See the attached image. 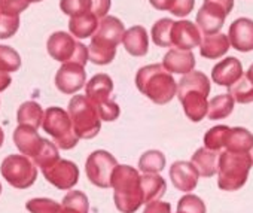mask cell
<instances>
[{
	"instance_id": "obj_40",
	"label": "cell",
	"mask_w": 253,
	"mask_h": 213,
	"mask_svg": "<svg viewBox=\"0 0 253 213\" xmlns=\"http://www.w3.org/2000/svg\"><path fill=\"white\" fill-rule=\"evenodd\" d=\"M27 0H0V14L8 17H18L29 8Z\"/></svg>"
},
{
	"instance_id": "obj_3",
	"label": "cell",
	"mask_w": 253,
	"mask_h": 213,
	"mask_svg": "<svg viewBox=\"0 0 253 213\" xmlns=\"http://www.w3.org/2000/svg\"><path fill=\"white\" fill-rule=\"evenodd\" d=\"M137 89L155 104H167L177 95V82L163 64H148L136 75Z\"/></svg>"
},
{
	"instance_id": "obj_12",
	"label": "cell",
	"mask_w": 253,
	"mask_h": 213,
	"mask_svg": "<svg viewBox=\"0 0 253 213\" xmlns=\"http://www.w3.org/2000/svg\"><path fill=\"white\" fill-rule=\"evenodd\" d=\"M86 72L78 63H64L55 75V86L63 94H76L85 86Z\"/></svg>"
},
{
	"instance_id": "obj_35",
	"label": "cell",
	"mask_w": 253,
	"mask_h": 213,
	"mask_svg": "<svg viewBox=\"0 0 253 213\" xmlns=\"http://www.w3.org/2000/svg\"><path fill=\"white\" fill-rule=\"evenodd\" d=\"M21 67L20 54L8 45H0V72L11 73Z\"/></svg>"
},
{
	"instance_id": "obj_2",
	"label": "cell",
	"mask_w": 253,
	"mask_h": 213,
	"mask_svg": "<svg viewBox=\"0 0 253 213\" xmlns=\"http://www.w3.org/2000/svg\"><path fill=\"white\" fill-rule=\"evenodd\" d=\"M139 171L126 164H118L112 176L113 201L121 213L137 212L143 201V191Z\"/></svg>"
},
{
	"instance_id": "obj_45",
	"label": "cell",
	"mask_w": 253,
	"mask_h": 213,
	"mask_svg": "<svg viewBox=\"0 0 253 213\" xmlns=\"http://www.w3.org/2000/svg\"><path fill=\"white\" fill-rule=\"evenodd\" d=\"M143 213H171V204L157 200V201L148 203Z\"/></svg>"
},
{
	"instance_id": "obj_21",
	"label": "cell",
	"mask_w": 253,
	"mask_h": 213,
	"mask_svg": "<svg viewBox=\"0 0 253 213\" xmlns=\"http://www.w3.org/2000/svg\"><path fill=\"white\" fill-rule=\"evenodd\" d=\"M125 27H124V23H121L119 18L116 17H104L101 18L100 21V26H98V30L95 32L94 38L100 39V41H104L113 46H118L121 43V41L124 39V35H125Z\"/></svg>"
},
{
	"instance_id": "obj_36",
	"label": "cell",
	"mask_w": 253,
	"mask_h": 213,
	"mask_svg": "<svg viewBox=\"0 0 253 213\" xmlns=\"http://www.w3.org/2000/svg\"><path fill=\"white\" fill-rule=\"evenodd\" d=\"M30 213H60L61 204L51 198H32L26 203Z\"/></svg>"
},
{
	"instance_id": "obj_11",
	"label": "cell",
	"mask_w": 253,
	"mask_h": 213,
	"mask_svg": "<svg viewBox=\"0 0 253 213\" xmlns=\"http://www.w3.org/2000/svg\"><path fill=\"white\" fill-rule=\"evenodd\" d=\"M45 179L54 185L57 189H72L79 180V169L73 161L69 160H57L51 166L42 169Z\"/></svg>"
},
{
	"instance_id": "obj_6",
	"label": "cell",
	"mask_w": 253,
	"mask_h": 213,
	"mask_svg": "<svg viewBox=\"0 0 253 213\" xmlns=\"http://www.w3.org/2000/svg\"><path fill=\"white\" fill-rule=\"evenodd\" d=\"M42 127L43 131L54 139V143L58 146V149H73L79 142L69 112L61 108H57V106H52V108H48L45 111Z\"/></svg>"
},
{
	"instance_id": "obj_54",
	"label": "cell",
	"mask_w": 253,
	"mask_h": 213,
	"mask_svg": "<svg viewBox=\"0 0 253 213\" xmlns=\"http://www.w3.org/2000/svg\"><path fill=\"white\" fill-rule=\"evenodd\" d=\"M177 213H180V212H177Z\"/></svg>"
},
{
	"instance_id": "obj_29",
	"label": "cell",
	"mask_w": 253,
	"mask_h": 213,
	"mask_svg": "<svg viewBox=\"0 0 253 213\" xmlns=\"http://www.w3.org/2000/svg\"><path fill=\"white\" fill-rule=\"evenodd\" d=\"M234 103H235V100L228 92L216 95L214 98H211L209 101V112H207L209 120L216 121V120L228 118L234 111Z\"/></svg>"
},
{
	"instance_id": "obj_20",
	"label": "cell",
	"mask_w": 253,
	"mask_h": 213,
	"mask_svg": "<svg viewBox=\"0 0 253 213\" xmlns=\"http://www.w3.org/2000/svg\"><path fill=\"white\" fill-rule=\"evenodd\" d=\"M122 43L126 52L131 54L133 57H145L149 49V39L145 27L134 26L128 29L124 35Z\"/></svg>"
},
{
	"instance_id": "obj_24",
	"label": "cell",
	"mask_w": 253,
	"mask_h": 213,
	"mask_svg": "<svg viewBox=\"0 0 253 213\" xmlns=\"http://www.w3.org/2000/svg\"><path fill=\"white\" fill-rule=\"evenodd\" d=\"M100 21L92 12H86L78 17H72L69 21V30L73 35V38L78 39H86L89 36H94L98 30Z\"/></svg>"
},
{
	"instance_id": "obj_50",
	"label": "cell",
	"mask_w": 253,
	"mask_h": 213,
	"mask_svg": "<svg viewBox=\"0 0 253 213\" xmlns=\"http://www.w3.org/2000/svg\"><path fill=\"white\" fill-rule=\"evenodd\" d=\"M29 3H38V2H42V0H27Z\"/></svg>"
},
{
	"instance_id": "obj_42",
	"label": "cell",
	"mask_w": 253,
	"mask_h": 213,
	"mask_svg": "<svg viewBox=\"0 0 253 213\" xmlns=\"http://www.w3.org/2000/svg\"><path fill=\"white\" fill-rule=\"evenodd\" d=\"M98 114H100V118L101 121H115L119 114H121V109H119V106L113 101V100H109L100 106H95Z\"/></svg>"
},
{
	"instance_id": "obj_32",
	"label": "cell",
	"mask_w": 253,
	"mask_h": 213,
	"mask_svg": "<svg viewBox=\"0 0 253 213\" xmlns=\"http://www.w3.org/2000/svg\"><path fill=\"white\" fill-rule=\"evenodd\" d=\"M173 20L169 18H161L160 21H157L152 27V41L157 46L161 48H169L173 46L171 43V30H173Z\"/></svg>"
},
{
	"instance_id": "obj_30",
	"label": "cell",
	"mask_w": 253,
	"mask_h": 213,
	"mask_svg": "<svg viewBox=\"0 0 253 213\" xmlns=\"http://www.w3.org/2000/svg\"><path fill=\"white\" fill-rule=\"evenodd\" d=\"M89 201L82 191H69L61 203L60 213H88Z\"/></svg>"
},
{
	"instance_id": "obj_1",
	"label": "cell",
	"mask_w": 253,
	"mask_h": 213,
	"mask_svg": "<svg viewBox=\"0 0 253 213\" xmlns=\"http://www.w3.org/2000/svg\"><path fill=\"white\" fill-rule=\"evenodd\" d=\"M210 94V81L201 72L185 75L177 84V97L183 106L185 115L192 123H200L209 112L207 97Z\"/></svg>"
},
{
	"instance_id": "obj_19",
	"label": "cell",
	"mask_w": 253,
	"mask_h": 213,
	"mask_svg": "<svg viewBox=\"0 0 253 213\" xmlns=\"http://www.w3.org/2000/svg\"><path fill=\"white\" fill-rule=\"evenodd\" d=\"M163 66L170 73H179V75H188L194 72L195 67V57L191 51L183 49H170L163 60Z\"/></svg>"
},
{
	"instance_id": "obj_43",
	"label": "cell",
	"mask_w": 253,
	"mask_h": 213,
	"mask_svg": "<svg viewBox=\"0 0 253 213\" xmlns=\"http://www.w3.org/2000/svg\"><path fill=\"white\" fill-rule=\"evenodd\" d=\"M194 5H195V0H176L170 12L174 17H186L194 9Z\"/></svg>"
},
{
	"instance_id": "obj_47",
	"label": "cell",
	"mask_w": 253,
	"mask_h": 213,
	"mask_svg": "<svg viewBox=\"0 0 253 213\" xmlns=\"http://www.w3.org/2000/svg\"><path fill=\"white\" fill-rule=\"evenodd\" d=\"M11 82H12V78H11L8 73L0 72V92L5 91V89L11 85Z\"/></svg>"
},
{
	"instance_id": "obj_27",
	"label": "cell",
	"mask_w": 253,
	"mask_h": 213,
	"mask_svg": "<svg viewBox=\"0 0 253 213\" xmlns=\"http://www.w3.org/2000/svg\"><path fill=\"white\" fill-rule=\"evenodd\" d=\"M253 148V134L243 128V127H234L229 128L225 151L231 152H250Z\"/></svg>"
},
{
	"instance_id": "obj_39",
	"label": "cell",
	"mask_w": 253,
	"mask_h": 213,
	"mask_svg": "<svg viewBox=\"0 0 253 213\" xmlns=\"http://www.w3.org/2000/svg\"><path fill=\"white\" fill-rule=\"evenodd\" d=\"M57 160H60L58 146H57L54 142L46 140L43 151L39 154V157H38V158H35V160H33V163H35L36 166H39V167H41V170H42V169H45V167L51 166L52 163H55Z\"/></svg>"
},
{
	"instance_id": "obj_41",
	"label": "cell",
	"mask_w": 253,
	"mask_h": 213,
	"mask_svg": "<svg viewBox=\"0 0 253 213\" xmlns=\"http://www.w3.org/2000/svg\"><path fill=\"white\" fill-rule=\"evenodd\" d=\"M20 29V17H8L2 15L0 20V39L12 38Z\"/></svg>"
},
{
	"instance_id": "obj_23",
	"label": "cell",
	"mask_w": 253,
	"mask_h": 213,
	"mask_svg": "<svg viewBox=\"0 0 253 213\" xmlns=\"http://www.w3.org/2000/svg\"><path fill=\"white\" fill-rule=\"evenodd\" d=\"M219 155L220 152L210 151L207 148H200L195 151V154L191 158V163L198 170L200 176L203 177H211L217 173V164H219Z\"/></svg>"
},
{
	"instance_id": "obj_9",
	"label": "cell",
	"mask_w": 253,
	"mask_h": 213,
	"mask_svg": "<svg viewBox=\"0 0 253 213\" xmlns=\"http://www.w3.org/2000/svg\"><path fill=\"white\" fill-rule=\"evenodd\" d=\"M234 8V0H204L197 14V26L206 35H216L223 27L225 18Z\"/></svg>"
},
{
	"instance_id": "obj_48",
	"label": "cell",
	"mask_w": 253,
	"mask_h": 213,
	"mask_svg": "<svg viewBox=\"0 0 253 213\" xmlns=\"http://www.w3.org/2000/svg\"><path fill=\"white\" fill-rule=\"evenodd\" d=\"M246 78L253 84V63L250 64V67H249V70L246 72Z\"/></svg>"
},
{
	"instance_id": "obj_25",
	"label": "cell",
	"mask_w": 253,
	"mask_h": 213,
	"mask_svg": "<svg viewBox=\"0 0 253 213\" xmlns=\"http://www.w3.org/2000/svg\"><path fill=\"white\" fill-rule=\"evenodd\" d=\"M43 117H45V112L42 109V106L36 101H26L17 111L18 126H27V127H33L36 130L39 127H42Z\"/></svg>"
},
{
	"instance_id": "obj_53",
	"label": "cell",
	"mask_w": 253,
	"mask_h": 213,
	"mask_svg": "<svg viewBox=\"0 0 253 213\" xmlns=\"http://www.w3.org/2000/svg\"><path fill=\"white\" fill-rule=\"evenodd\" d=\"M0 20H2V14H0Z\"/></svg>"
},
{
	"instance_id": "obj_18",
	"label": "cell",
	"mask_w": 253,
	"mask_h": 213,
	"mask_svg": "<svg viewBox=\"0 0 253 213\" xmlns=\"http://www.w3.org/2000/svg\"><path fill=\"white\" fill-rule=\"evenodd\" d=\"M112 91H113V81L106 73L94 75L85 85V94L94 103V106H100L109 101Z\"/></svg>"
},
{
	"instance_id": "obj_33",
	"label": "cell",
	"mask_w": 253,
	"mask_h": 213,
	"mask_svg": "<svg viewBox=\"0 0 253 213\" xmlns=\"http://www.w3.org/2000/svg\"><path fill=\"white\" fill-rule=\"evenodd\" d=\"M229 133V127L226 126H216L211 127L206 134H204V148L216 152H222L226 145V137Z\"/></svg>"
},
{
	"instance_id": "obj_5",
	"label": "cell",
	"mask_w": 253,
	"mask_h": 213,
	"mask_svg": "<svg viewBox=\"0 0 253 213\" xmlns=\"http://www.w3.org/2000/svg\"><path fill=\"white\" fill-rule=\"evenodd\" d=\"M75 133L79 139H92L101 130V118L94 103L86 95H73L67 109Z\"/></svg>"
},
{
	"instance_id": "obj_22",
	"label": "cell",
	"mask_w": 253,
	"mask_h": 213,
	"mask_svg": "<svg viewBox=\"0 0 253 213\" xmlns=\"http://www.w3.org/2000/svg\"><path fill=\"white\" fill-rule=\"evenodd\" d=\"M229 48H231L229 38L223 33H216V35L206 36L203 39L200 45V54L207 60H216L223 57L229 51Z\"/></svg>"
},
{
	"instance_id": "obj_13",
	"label": "cell",
	"mask_w": 253,
	"mask_h": 213,
	"mask_svg": "<svg viewBox=\"0 0 253 213\" xmlns=\"http://www.w3.org/2000/svg\"><path fill=\"white\" fill-rule=\"evenodd\" d=\"M14 143L23 155L35 160L43 151L46 139L41 137L38 130L33 127L18 126L14 131Z\"/></svg>"
},
{
	"instance_id": "obj_34",
	"label": "cell",
	"mask_w": 253,
	"mask_h": 213,
	"mask_svg": "<svg viewBox=\"0 0 253 213\" xmlns=\"http://www.w3.org/2000/svg\"><path fill=\"white\" fill-rule=\"evenodd\" d=\"M228 94H231V97L241 104H247L253 101V84L243 76L238 82H235L232 86L228 88Z\"/></svg>"
},
{
	"instance_id": "obj_49",
	"label": "cell",
	"mask_w": 253,
	"mask_h": 213,
	"mask_svg": "<svg viewBox=\"0 0 253 213\" xmlns=\"http://www.w3.org/2000/svg\"><path fill=\"white\" fill-rule=\"evenodd\" d=\"M3 142H5V133H3L2 127H0V148H2Z\"/></svg>"
},
{
	"instance_id": "obj_38",
	"label": "cell",
	"mask_w": 253,
	"mask_h": 213,
	"mask_svg": "<svg viewBox=\"0 0 253 213\" xmlns=\"http://www.w3.org/2000/svg\"><path fill=\"white\" fill-rule=\"evenodd\" d=\"M206 210L204 201L194 194L183 195L177 203V212L180 213H206Z\"/></svg>"
},
{
	"instance_id": "obj_17",
	"label": "cell",
	"mask_w": 253,
	"mask_h": 213,
	"mask_svg": "<svg viewBox=\"0 0 253 213\" xmlns=\"http://www.w3.org/2000/svg\"><path fill=\"white\" fill-rule=\"evenodd\" d=\"M243 78V64L235 57H228L219 61L211 69V79L220 86H232Z\"/></svg>"
},
{
	"instance_id": "obj_52",
	"label": "cell",
	"mask_w": 253,
	"mask_h": 213,
	"mask_svg": "<svg viewBox=\"0 0 253 213\" xmlns=\"http://www.w3.org/2000/svg\"><path fill=\"white\" fill-rule=\"evenodd\" d=\"M0 194H2V183H0Z\"/></svg>"
},
{
	"instance_id": "obj_37",
	"label": "cell",
	"mask_w": 253,
	"mask_h": 213,
	"mask_svg": "<svg viewBox=\"0 0 253 213\" xmlns=\"http://www.w3.org/2000/svg\"><path fill=\"white\" fill-rule=\"evenodd\" d=\"M60 8L70 18L86 14V12H92L91 0H60Z\"/></svg>"
},
{
	"instance_id": "obj_46",
	"label": "cell",
	"mask_w": 253,
	"mask_h": 213,
	"mask_svg": "<svg viewBox=\"0 0 253 213\" xmlns=\"http://www.w3.org/2000/svg\"><path fill=\"white\" fill-rule=\"evenodd\" d=\"M149 2L158 11H170L176 0H149Z\"/></svg>"
},
{
	"instance_id": "obj_26",
	"label": "cell",
	"mask_w": 253,
	"mask_h": 213,
	"mask_svg": "<svg viewBox=\"0 0 253 213\" xmlns=\"http://www.w3.org/2000/svg\"><path fill=\"white\" fill-rule=\"evenodd\" d=\"M140 182H142V191H143V201L146 204L160 200L166 194L167 183L164 177H161L160 174L143 173V176L140 177Z\"/></svg>"
},
{
	"instance_id": "obj_16",
	"label": "cell",
	"mask_w": 253,
	"mask_h": 213,
	"mask_svg": "<svg viewBox=\"0 0 253 213\" xmlns=\"http://www.w3.org/2000/svg\"><path fill=\"white\" fill-rule=\"evenodd\" d=\"M228 38L231 46L240 52L253 51V21L250 18H238L229 26Z\"/></svg>"
},
{
	"instance_id": "obj_44",
	"label": "cell",
	"mask_w": 253,
	"mask_h": 213,
	"mask_svg": "<svg viewBox=\"0 0 253 213\" xmlns=\"http://www.w3.org/2000/svg\"><path fill=\"white\" fill-rule=\"evenodd\" d=\"M110 9V0H91V11L97 18L107 17Z\"/></svg>"
},
{
	"instance_id": "obj_8",
	"label": "cell",
	"mask_w": 253,
	"mask_h": 213,
	"mask_svg": "<svg viewBox=\"0 0 253 213\" xmlns=\"http://www.w3.org/2000/svg\"><path fill=\"white\" fill-rule=\"evenodd\" d=\"M0 173L11 186L17 189H27L38 179L36 164L29 157L18 154L8 155L2 161Z\"/></svg>"
},
{
	"instance_id": "obj_7",
	"label": "cell",
	"mask_w": 253,
	"mask_h": 213,
	"mask_svg": "<svg viewBox=\"0 0 253 213\" xmlns=\"http://www.w3.org/2000/svg\"><path fill=\"white\" fill-rule=\"evenodd\" d=\"M48 54L60 63H78L85 67V64L89 60L88 48L76 42L75 38L66 32H55L49 36L46 42Z\"/></svg>"
},
{
	"instance_id": "obj_28",
	"label": "cell",
	"mask_w": 253,
	"mask_h": 213,
	"mask_svg": "<svg viewBox=\"0 0 253 213\" xmlns=\"http://www.w3.org/2000/svg\"><path fill=\"white\" fill-rule=\"evenodd\" d=\"M88 52H89L91 63H94L97 66H106L113 61V58L116 55V46L92 36L91 43L88 46Z\"/></svg>"
},
{
	"instance_id": "obj_4",
	"label": "cell",
	"mask_w": 253,
	"mask_h": 213,
	"mask_svg": "<svg viewBox=\"0 0 253 213\" xmlns=\"http://www.w3.org/2000/svg\"><path fill=\"white\" fill-rule=\"evenodd\" d=\"M253 160L249 152L222 151L217 164V186L222 191H237L247 182Z\"/></svg>"
},
{
	"instance_id": "obj_51",
	"label": "cell",
	"mask_w": 253,
	"mask_h": 213,
	"mask_svg": "<svg viewBox=\"0 0 253 213\" xmlns=\"http://www.w3.org/2000/svg\"><path fill=\"white\" fill-rule=\"evenodd\" d=\"M249 154H250V157H252V160H253V148L250 149V152H249Z\"/></svg>"
},
{
	"instance_id": "obj_14",
	"label": "cell",
	"mask_w": 253,
	"mask_h": 213,
	"mask_svg": "<svg viewBox=\"0 0 253 213\" xmlns=\"http://www.w3.org/2000/svg\"><path fill=\"white\" fill-rule=\"evenodd\" d=\"M203 42L200 29L192 21H174L171 30V43L177 49L191 51L195 46H200Z\"/></svg>"
},
{
	"instance_id": "obj_10",
	"label": "cell",
	"mask_w": 253,
	"mask_h": 213,
	"mask_svg": "<svg viewBox=\"0 0 253 213\" xmlns=\"http://www.w3.org/2000/svg\"><path fill=\"white\" fill-rule=\"evenodd\" d=\"M116 167H118L116 158L110 152L98 149L89 154V157L86 158L85 173L92 185L106 189V188H112V176Z\"/></svg>"
},
{
	"instance_id": "obj_31",
	"label": "cell",
	"mask_w": 253,
	"mask_h": 213,
	"mask_svg": "<svg viewBox=\"0 0 253 213\" xmlns=\"http://www.w3.org/2000/svg\"><path fill=\"white\" fill-rule=\"evenodd\" d=\"M166 169V157L161 151H146L139 160V170L143 173L160 174Z\"/></svg>"
},
{
	"instance_id": "obj_15",
	"label": "cell",
	"mask_w": 253,
	"mask_h": 213,
	"mask_svg": "<svg viewBox=\"0 0 253 213\" xmlns=\"http://www.w3.org/2000/svg\"><path fill=\"white\" fill-rule=\"evenodd\" d=\"M170 179L176 189L191 192L198 185L200 173L191 161H176L170 166Z\"/></svg>"
}]
</instances>
